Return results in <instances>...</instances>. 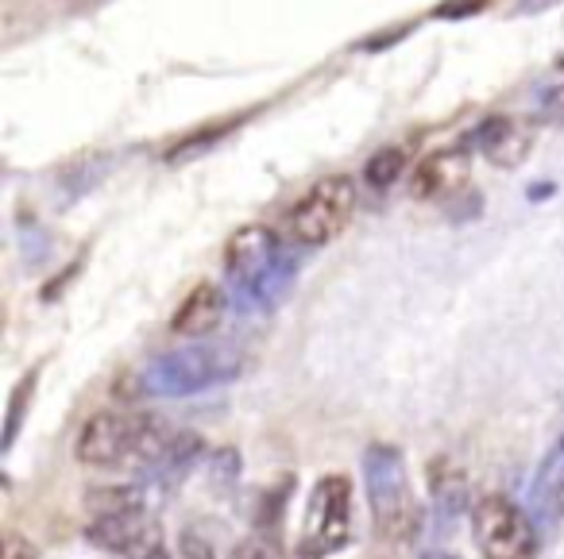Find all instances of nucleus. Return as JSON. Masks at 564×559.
I'll return each mask as SVG.
<instances>
[{"instance_id": "obj_21", "label": "nucleus", "mask_w": 564, "mask_h": 559, "mask_svg": "<svg viewBox=\"0 0 564 559\" xmlns=\"http://www.w3.org/2000/svg\"><path fill=\"white\" fill-rule=\"evenodd\" d=\"M240 124V120H228V124H213V128H202V132L197 135H189V140H182L178 147L171 151V163H178V158H189V155H197V151H205V147H217L220 140H225L228 132H232V128Z\"/></svg>"}, {"instance_id": "obj_13", "label": "nucleus", "mask_w": 564, "mask_h": 559, "mask_svg": "<svg viewBox=\"0 0 564 559\" xmlns=\"http://www.w3.org/2000/svg\"><path fill=\"white\" fill-rule=\"evenodd\" d=\"M171 440H174V428L166 425L163 417H155V413H135L132 448H128L124 467L135 474H143V479H151L155 467H159V459H163L166 448H171Z\"/></svg>"}, {"instance_id": "obj_28", "label": "nucleus", "mask_w": 564, "mask_h": 559, "mask_svg": "<svg viewBox=\"0 0 564 559\" xmlns=\"http://www.w3.org/2000/svg\"><path fill=\"white\" fill-rule=\"evenodd\" d=\"M425 559H456V556H445V551H430Z\"/></svg>"}, {"instance_id": "obj_7", "label": "nucleus", "mask_w": 564, "mask_h": 559, "mask_svg": "<svg viewBox=\"0 0 564 559\" xmlns=\"http://www.w3.org/2000/svg\"><path fill=\"white\" fill-rule=\"evenodd\" d=\"M468 171H471V151L464 143L441 147L414 166L406 189L414 201H445V197L460 194L464 182H468Z\"/></svg>"}, {"instance_id": "obj_10", "label": "nucleus", "mask_w": 564, "mask_h": 559, "mask_svg": "<svg viewBox=\"0 0 564 559\" xmlns=\"http://www.w3.org/2000/svg\"><path fill=\"white\" fill-rule=\"evenodd\" d=\"M471 147H479V155L491 166L514 171L533 151V124L514 120V117H487L484 124L471 132Z\"/></svg>"}, {"instance_id": "obj_5", "label": "nucleus", "mask_w": 564, "mask_h": 559, "mask_svg": "<svg viewBox=\"0 0 564 559\" xmlns=\"http://www.w3.org/2000/svg\"><path fill=\"white\" fill-rule=\"evenodd\" d=\"M348 533H352V482L345 474H325L314 486V494H310L302 556H333V551L348 544Z\"/></svg>"}, {"instance_id": "obj_27", "label": "nucleus", "mask_w": 564, "mask_h": 559, "mask_svg": "<svg viewBox=\"0 0 564 559\" xmlns=\"http://www.w3.org/2000/svg\"><path fill=\"white\" fill-rule=\"evenodd\" d=\"M484 9V0H445L437 9L441 20H453V17H471V12Z\"/></svg>"}, {"instance_id": "obj_12", "label": "nucleus", "mask_w": 564, "mask_h": 559, "mask_svg": "<svg viewBox=\"0 0 564 559\" xmlns=\"http://www.w3.org/2000/svg\"><path fill=\"white\" fill-rule=\"evenodd\" d=\"M530 517L538 520V528H545V533L564 520V436L556 440V448L541 459L538 474H533Z\"/></svg>"}, {"instance_id": "obj_1", "label": "nucleus", "mask_w": 564, "mask_h": 559, "mask_svg": "<svg viewBox=\"0 0 564 559\" xmlns=\"http://www.w3.org/2000/svg\"><path fill=\"white\" fill-rule=\"evenodd\" d=\"M243 374V351L228 343H189V348L166 351L143 374V394L155 397H189L202 390L225 386Z\"/></svg>"}, {"instance_id": "obj_4", "label": "nucleus", "mask_w": 564, "mask_h": 559, "mask_svg": "<svg viewBox=\"0 0 564 559\" xmlns=\"http://www.w3.org/2000/svg\"><path fill=\"white\" fill-rule=\"evenodd\" d=\"M468 525L484 559H533L538 551V520L507 494H484L471 502Z\"/></svg>"}, {"instance_id": "obj_8", "label": "nucleus", "mask_w": 564, "mask_h": 559, "mask_svg": "<svg viewBox=\"0 0 564 559\" xmlns=\"http://www.w3.org/2000/svg\"><path fill=\"white\" fill-rule=\"evenodd\" d=\"M282 255V243H279V232L267 224H248L240 232L228 235L225 243V274L236 289L251 286L274 259Z\"/></svg>"}, {"instance_id": "obj_19", "label": "nucleus", "mask_w": 564, "mask_h": 559, "mask_svg": "<svg viewBox=\"0 0 564 559\" xmlns=\"http://www.w3.org/2000/svg\"><path fill=\"white\" fill-rule=\"evenodd\" d=\"M294 490V474L282 479V486H271L263 497H259V509H256V536H267V540H279V528H282V513H286V497Z\"/></svg>"}, {"instance_id": "obj_17", "label": "nucleus", "mask_w": 564, "mask_h": 559, "mask_svg": "<svg viewBox=\"0 0 564 559\" xmlns=\"http://www.w3.org/2000/svg\"><path fill=\"white\" fill-rule=\"evenodd\" d=\"M205 456V440L197 432H174V440H171V448H166V456L159 459V467H155V474L151 479L155 482H178V479H186V471H194V463Z\"/></svg>"}, {"instance_id": "obj_29", "label": "nucleus", "mask_w": 564, "mask_h": 559, "mask_svg": "<svg viewBox=\"0 0 564 559\" xmlns=\"http://www.w3.org/2000/svg\"><path fill=\"white\" fill-rule=\"evenodd\" d=\"M148 559H171V556H166V551L163 548H155V551H151V556Z\"/></svg>"}, {"instance_id": "obj_15", "label": "nucleus", "mask_w": 564, "mask_h": 559, "mask_svg": "<svg viewBox=\"0 0 564 559\" xmlns=\"http://www.w3.org/2000/svg\"><path fill=\"white\" fill-rule=\"evenodd\" d=\"M294 278H299V259L282 251L251 286L236 289L240 294V309H274L286 297V289L294 286Z\"/></svg>"}, {"instance_id": "obj_2", "label": "nucleus", "mask_w": 564, "mask_h": 559, "mask_svg": "<svg viewBox=\"0 0 564 559\" xmlns=\"http://www.w3.org/2000/svg\"><path fill=\"white\" fill-rule=\"evenodd\" d=\"M364 482H368V505L379 536L394 544H406L417 536L422 513L410 494L406 459L394 443H371L364 451Z\"/></svg>"}, {"instance_id": "obj_11", "label": "nucleus", "mask_w": 564, "mask_h": 559, "mask_svg": "<svg viewBox=\"0 0 564 559\" xmlns=\"http://www.w3.org/2000/svg\"><path fill=\"white\" fill-rule=\"evenodd\" d=\"M228 313V297L217 282H197L186 294V302L174 309L171 317V332L186 336V340H202V336L217 332V325Z\"/></svg>"}, {"instance_id": "obj_6", "label": "nucleus", "mask_w": 564, "mask_h": 559, "mask_svg": "<svg viewBox=\"0 0 564 559\" xmlns=\"http://www.w3.org/2000/svg\"><path fill=\"white\" fill-rule=\"evenodd\" d=\"M132 425L135 413H117L105 409L82 425L78 443H74V456L82 467H94V471H109V467H124L128 448H132Z\"/></svg>"}, {"instance_id": "obj_25", "label": "nucleus", "mask_w": 564, "mask_h": 559, "mask_svg": "<svg viewBox=\"0 0 564 559\" xmlns=\"http://www.w3.org/2000/svg\"><path fill=\"white\" fill-rule=\"evenodd\" d=\"M538 109H541V117H545V120H556V124H564V81L541 89Z\"/></svg>"}, {"instance_id": "obj_24", "label": "nucleus", "mask_w": 564, "mask_h": 559, "mask_svg": "<svg viewBox=\"0 0 564 559\" xmlns=\"http://www.w3.org/2000/svg\"><path fill=\"white\" fill-rule=\"evenodd\" d=\"M174 556H178V559H217V548H213L202 533H182Z\"/></svg>"}, {"instance_id": "obj_14", "label": "nucleus", "mask_w": 564, "mask_h": 559, "mask_svg": "<svg viewBox=\"0 0 564 559\" xmlns=\"http://www.w3.org/2000/svg\"><path fill=\"white\" fill-rule=\"evenodd\" d=\"M425 474H430L433 509H437L441 517L453 520V517H460L464 509H471V505H468V474H464V467L456 463L453 456L430 459Z\"/></svg>"}, {"instance_id": "obj_18", "label": "nucleus", "mask_w": 564, "mask_h": 559, "mask_svg": "<svg viewBox=\"0 0 564 559\" xmlns=\"http://www.w3.org/2000/svg\"><path fill=\"white\" fill-rule=\"evenodd\" d=\"M35 386H40V366H35V371H28L24 379L17 382V390H12V397H9V417H4V440H0V448H4V451L17 448L20 428H24L28 409H32Z\"/></svg>"}, {"instance_id": "obj_22", "label": "nucleus", "mask_w": 564, "mask_h": 559, "mask_svg": "<svg viewBox=\"0 0 564 559\" xmlns=\"http://www.w3.org/2000/svg\"><path fill=\"white\" fill-rule=\"evenodd\" d=\"M209 479L217 482V486H232V482L240 479V451H236V448H217V451H213Z\"/></svg>"}, {"instance_id": "obj_16", "label": "nucleus", "mask_w": 564, "mask_h": 559, "mask_svg": "<svg viewBox=\"0 0 564 559\" xmlns=\"http://www.w3.org/2000/svg\"><path fill=\"white\" fill-rule=\"evenodd\" d=\"M148 482H109V486L86 490V509L94 517H132V513H148Z\"/></svg>"}, {"instance_id": "obj_26", "label": "nucleus", "mask_w": 564, "mask_h": 559, "mask_svg": "<svg viewBox=\"0 0 564 559\" xmlns=\"http://www.w3.org/2000/svg\"><path fill=\"white\" fill-rule=\"evenodd\" d=\"M0 559H40V548L28 540L24 533H4V544H0Z\"/></svg>"}, {"instance_id": "obj_3", "label": "nucleus", "mask_w": 564, "mask_h": 559, "mask_svg": "<svg viewBox=\"0 0 564 559\" xmlns=\"http://www.w3.org/2000/svg\"><path fill=\"white\" fill-rule=\"evenodd\" d=\"M356 182L348 174H329V178L314 182L299 201L286 212V235L299 248H325L348 228L356 212Z\"/></svg>"}, {"instance_id": "obj_9", "label": "nucleus", "mask_w": 564, "mask_h": 559, "mask_svg": "<svg viewBox=\"0 0 564 559\" xmlns=\"http://www.w3.org/2000/svg\"><path fill=\"white\" fill-rule=\"evenodd\" d=\"M86 540L94 548L109 551L120 559H148L159 548V528L148 520V513L132 517H94L86 528Z\"/></svg>"}, {"instance_id": "obj_20", "label": "nucleus", "mask_w": 564, "mask_h": 559, "mask_svg": "<svg viewBox=\"0 0 564 559\" xmlns=\"http://www.w3.org/2000/svg\"><path fill=\"white\" fill-rule=\"evenodd\" d=\"M406 163H410V155H406V147H383V151H376V155L364 163V182H368L371 189H391L394 182L406 174Z\"/></svg>"}, {"instance_id": "obj_23", "label": "nucleus", "mask_w": 564, "mask_h": 559, "mask_svg": "<svg viewBox=\"0 0 564 559\" xmlns=\"http://www.w3.org/2000/svg\"><path fill=\"white\" fill-rule=\"evenodd\" d=\"M225 559H279V540H267V536H248V540L236 544Z\"/></svg>"}]
</instances>
